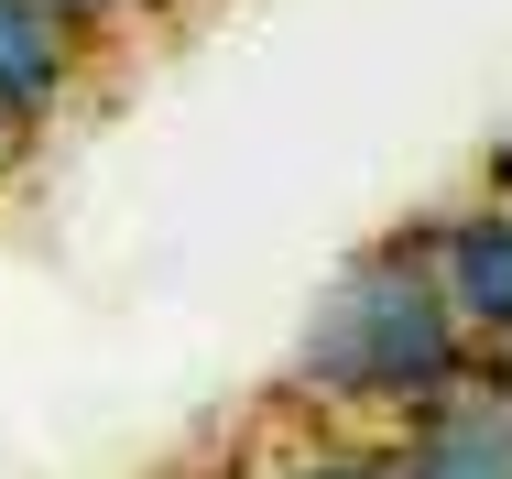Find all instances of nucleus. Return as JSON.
I'll return each mask as SVG.
<instances>
[{
	"instance_id": "1",
	"label": "nucleus",
	"mask_w": 512,
	"mask_h": 479,
	"mask_svg": "<svg viewBox=\"0 0 512 479\" xmlns=\"http://www.w3.org/2000/svg\"><path fill=\"white\" fill-rule=\"evenodd\" d=\"M284 382H295V403L338 414V425H414L425 403L480 382V349L436 305L414 240H382V251H360L338 284L316 294Z\"/></svg>"
},
{
	"instance_id": "2",
	"label": "nucleus",
	"mask_w": 512,
	"mask_h": 479,
	"mask_svg": "<svg viewBox=\"0 0 512 479\" xmlns=\"http://www.w3.org/2000/svg\"><path fill=\"white\" fill-rule=\"evenodd\" d=\"M404 240H414V262H425V284H436V305L458 316V338L480 360H502L512 349V207L469 196V207L414 218Z\"/></svg>"
},
{
	"instance_id": "3",
	"label": "nucleus",
	"mask_w": 512,
	"mask_h": 479,
	"mask_svg": "<svg viewBox=\"0 0 512 479\" xmlns=\"http://www.w3.org/2000/svg\"><path fill=\"white\" fill-rule=\"evenodd\" d=\"M77 88H88V33L44 0H0V153L33 142Z\"/></svg>"
},
{
	"instance_id": "4",
	"label": "nucleus",
	"mask_w": 512,
	"mask_h": 479,
	"mask_svg": "<svg viewBox=\"0 0 512 479\" xmlns=\"http://www.w3.org/2000/svg\"><path fill=\"white\" fill-rule=\"evenodd\" d=\"M393 479H512V392L469 382L393 425Z\"/></svg>"
},
{
	"instance_id": "5",
	"label": "nucleus",
	"mask_w": 512,
	"mask_h": 479,
	"mask_svg": "<svg viewBox=\"0 0 512 479\" xmlns=\"http://www.w3.org/2000/svg\"><path fill=\"white\" fill-rule=\"evenodd\" d=\"M273 479H393V436H316Z\"/></svg>"
},
{
	"instance_id": "6",
	"label": "nucleus",
	"mask_w": 512,
	"mask_h": 479,
	"mask_svg": "<svg viewBox=\"0 0 512 479\" xmlns=\"http://www.w3.org/2000/svg\"><path fill=\"white\" fill-rule=\"evenodd\" d=\"M44 11H66V22H77L88 44H99V33L120 22V11H175V0H44Z\"/></svg>"
},
{
	"instance_id": "7",
	"label": "nucleus",
	"mask_w": 512,
	"mask_h": 479,
	"mask_svg": "<svg viewBox=\"0 0 512 479\" xmlns=\"http://www.w3.org/2000/svg\"><path fill=\"white\" fill-rule=\"evenodd\" d=\"M480 196H491V207H512V142H491V153H480Z\"/></svg>"
}]
</instances>
